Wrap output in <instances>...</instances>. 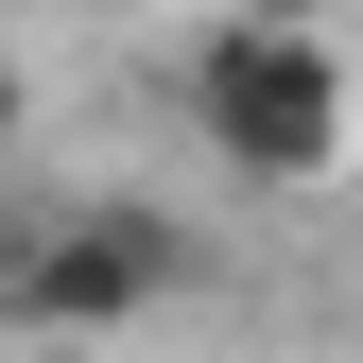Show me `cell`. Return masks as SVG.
<instances>
[{
  "label": "cell",
  "instance_id": "1",
  "mask_svg": "<svg viewBox=\"0 0 363 363\" xmlns=\"http://www.w3.org/2000/svg\"><path fill=\"white\" fill-rule=\"evenodd\" d=\"M191 139L242 191H329L363 156V52L329 18H208L191 35Z\"/></svg>",
  "mask_w": 363,
  "mask_h": 363
},
{
  "label": "cell",
  "instance_id": "2",
  "mask_svg": "<svg viewBox=\"0 0 363 363\" xmlns=\"http://www.w3.org/2000/svg\"><path fill=\"white\" fill-rule=\"evenodd\" d=\"M173 277H191V242H173V208H139V191L0 225V311H18V329H121V311H156Z\"/></svg>",
  "mask_w": 363,
  "mask_h": 363
},
{
  "label": "cell",
  "instance_id": "3",
  "mask_svg": "<svg viewBox=\"0 0 363 363\" xmlns=\"http://www.w3.org/2000/svg\"><path fill=\"white\" fill-rule=\"evenodd\" d=\"M0 121H18V86H0Z\"/></svg>",
  "mask_w": 363,
  "mask_h": 363
}]
</instances>
